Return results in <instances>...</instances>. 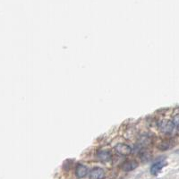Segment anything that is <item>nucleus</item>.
<instances>
[{
  "label": "nucleus",
  "mask_w": 179,
  "mask_h": 179,
  "mask_svg": "<svg viewBox=\"0 0 179 179\" xmlns=\"http://www.w3.org/2000/svg\"><path fill=\"white\" fill-rule=\"evenodd\" d=\"M158 129L162 132L163 133H171L175 129V125L172 121L170 120H161L158 124Z\"/></svg>",
  "instance_id": "1"
},
{
  "label": "nucleus",
  "mask_w": 179,
  "mask_h": 179,
  "mask_svg": "<svg viewBox=\"0 0 179 179\" xmlns=\"http://www.w3.org/2000/svg\"><path fill=\"white\" fill-rule=\"evenodd\" d=\"M115 150L118 154L123 156L130 155L132 152V148L125 143H117L115 146Z\"/></svg>",
  "instance_id": "2"
},
{
  "label": "nucleus",
  "mask_w": 179,
  "mask_h": 179,
  "mask_svg": "<svg viewBox=\"0 0 179 179\" xmlns=\"http://www.w3.org/2000/svg\"><path fill=\"white\" fill-rule=\"evenodd\" d=\"M139 166V163L137 160L135 159H129V160H126L123 163L122 165V170L125 171V172H130V171H132L134 170L135 168H137Z\"/></svg>",
  "instance_id": "3"
},
{
  "label": "nucleus",
  "mask_w": 179,
  "mask_h": 179,
  "mask_svg": "<svg viewBox=\"0 0 179 179\" xmlns=\"http://www.w3.org/2000/svg\"><path fill=\"white\" fill-rule=\"evenodd\" d=\"M105 176V171L101 167H93L90 172V179H104Z\"/></svg>",
  "instance_id": "4"
},
{
  "label": "nucleus",
  "mask_w": 179,
  "mask_h": 179,
  "mask_svg": "<svg viewBox=\"0 0 179 179\" xmlns=\"http://www.w3.org/2000/svg\"><path fill=\"white\" fill-rule=\"evenodd\" d=\"M166 165H167V162H166V161H164V160H159V161H157V162H155L154 164H152V166L151 167V169H150L151 174V175H153V176L158 175V174L160 172V170H161L163 167H165Z\"/></svg>",
  "instance_id": "5"
},
{
  "label": "nucleus",
  "mask_w": 179,
  "mask_h": 179,
  "mask_svg": "<svg viewBox=\"0 0 179 179\" xmlns=\"http://www.w3.org/2000/svg\"><path fill=\"white\" fill-rule=\"evenodd\" d=\"M97 158L101 162H108L112 158V155H111V152L109 151L101 150V151H99L97 152Z\"/></svg>",
  "instance_id": "6"
},
{
  "label": "nucleus",
  "mask_w": 179,
  "mask_h": 179,
  "mask_svg": "<svg viewBox=\"0 0 179 179\" xmlns=\"http://www.w3.org/2000/svg\"><path fill=\"white\" fill-rule=\"evenodd\" d=\"M89 173L88 167L83 164H78L75 169V175L78 178H84Z\"/></svg>",
  "instance_id": "7"
},
{
  "label": "nucleus",
  "mask_w": 179,
  "mask_h": 179,
  "mask_svg": "<svg viewBox=\"0 0 179 179\" xmlns=\"http://www.w3.org/2000/svg\"><path fill=\"white\" fill-rule=\"evenodd\" d=\"M172 122L174 123V125H175L176 127L179 128V114H177V115H175V116L173 117Z\"/></svg>",
  "instance_id": "8"
}]
</instances>
